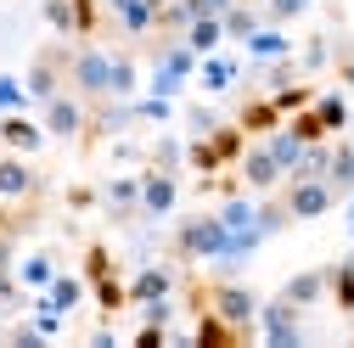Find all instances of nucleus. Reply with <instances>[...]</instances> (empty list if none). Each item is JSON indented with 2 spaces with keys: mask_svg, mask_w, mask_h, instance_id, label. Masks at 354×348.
<instances>
[{
  "mask_svg": "<svg viewBox=\"0 0 354 348\" xmlns=\"http://www.w3.org/2000/svg\"><path fill=\"white\" fill-rule=\"evenodd\" d=\"M231 231L219 213H192V220L174 225V258H186V264H214L219 253H225Z\"/></svg>",
  "mask_w": 354,
  "mask_h": 348,
  "instance_id": "nucleus-1",
  "label": "nucleus"
},
{
  "mask_svg": "<svg viewBox=\"0 0 354 348\" xmlns=\"http://www.w3.org/2000/svg\"><path fill=\"white\" fill-rule=\"evenodd\" d=\"M68 90L73 96H84V102H107L113 96V51H102V46H73V57H68Z\"/></svg>",
  "mask_w": 354,
  "mask_h": 348,
  "instance_id": "nucleus-2",
  "label": "nucleus"
},
{
  "mask_svg": "<svg viewBox=\"0 0 354 348\" xmlns=\"http://www.w3.org/2000/svg\"><path fill=\"white\" fill-rule=\"evenodd\" d=\"M208 303L242 331V342L259 337V303H264V298H259L253 287H242V281H231V276H219V281H208Z\"/></svg>",
  "mask_w": 354,
  "mask_h": 348,
  "instance_id": "nucleus-3",
  "label": "nucleus"
},
{
  "mask_svg": "<svg viewBox=\"0 0 354 348\" xmlns=\"http://www.w3.org/2000/svg\"><path fill=\"white\" fill-rule=\"evenodd\" d=\"M39 124H46V135H51V141H84L91 102L73 96V90H57L51 102H39Z\"/></svg>",
  "mask_w": 354,
  "mask_h": 348,
  "instance_id": "nucleus-4",
  "label": "nucleus"
},
{
  "mask_svg": "<svg viewBox=\"0 0 354 348\" xmlns=\"http://www.w3.org/2000/svg\"><path fill=\"white\" fill-rule=\"evenodd\" d=\"M259 337L270 342V348H298V342H304V309L287 303L281 292L264 298V303H259Z\"/></svg>",
  "mask_w": 354,
  "mask_h": 348,
  "instance_id": "nucleus-5",
  "label": "nucleus"
},
{
  "mask_svg": "<svg viewBox=\"0 0 354 348\" xmlns=\"http://www.w3.org/2000/svg\"><path fill=\"white\" fill-rule=\"evenodd\" d=\"M68 46H46V51H34V62H28V73H23V84H28V96L34 102H51L57 90H68Z\"/></svg>",
  "mask_w": 354,
  "mask_h": 348,
  "instance_id": "nucleus-6",
  "label": "nucleus"
},
{
  "mask_svg": "<svg viewBox=\"0 0 354 348\" xmlns=\"http://www.w3.org/2000/svg\"><path fill=\"white\" fill-rule=\"evenodd\" d=\"M281 202H287V213H292V225H304V220L332 213L337 191H332V180H281Z\"/></svg>",
  "mask_w": 354,
  "mask_h": 348,
  "instance_id": "nucleus-7",
  "label": "nucleus"
},
{
  "mask_svg": "<svg viewBox=\"0 0 354 348\" xmlns=\"http://www.w3.org/2000/svg\"><path fill=\"white\" fill-rule=\"evenodd\" d=\"M129 124H141V118H136V102H124V96L91 102V124H84V146H102V141L124 135Z\"/></svg>",
  "mask_w": 354,
  "mask_h": 348,
  "instance_id": "nucleus-8",
  "label": "nucleus"
},
{
  "mask_svg": "<svg viewBox=\"0 0 354 348\" xmlns=\"http://www.w3.org/2000/svg\"><path fill=\"white\" fill-rule=\"evenodd\" d=\"M39 191H46L39 168L23 152H0V202H34Z\"/></svg>",
  "mask_w": 354,
  "mask_h": 348,
  "instance_id": "nucleus-9",
  "label": "nucleus"
},
{
  "mask_svg": "<svg viewBox=\"0 0 354 348\" xmlns=\"http://www.w3.org/2000/svg\"><path fill=\"white\" fill-rule=\"evenodd\" d=\"M174 202H180V174L169 168H141V220H169Z\"/></svg>",
  "mask_w": 354,
  "mask_h": 348,
  "instance_id": "nucleus-10",
  "label": "nucleus"
},
{
  "mask_svg": "<svg viewBox=\"0 0 354 348\" xmlns=\"http://www.w3.org/2000/svg\"><path fill=\"white\" fill-rule=\"evenodd\" d=\"M236 174H242V186H248V191H259V197H264V191H276V186L287 180V168L276 163V152L264 146V141H259V146L248 141V152H242V163H236Z\"/></svg>",
  "mask_w": 354,
  "mask_h": 348,
  "instance_id": "nucleus-11",
  "label": "nucleus"
},
{
  "mask_svg": "<svg viewBox=\"0 0 354 348\" xmlns=\"http://www.w3.org/2000/svg\"><path fill=\"white\" fill-rule=\"evenodd\" d=\"M46 141H51V135H46V124H39V118H28V113H0V146H6V152L34 157Z\"/></svg>",
  "mask_w": 354,
  "mask_h": 348,
  "instance_id": "nucleus-12",
  "label": "nucleus"
},
{
  "mask_svg": "<svg viewBox=\"0 0 354 348\" xmlns=\"http://www.w3.org/2000/svg\"><path fill=\"white\" fill-rule=\"evenodd\" d=\"M102 208L107 220H141V174H113V180L102 186Z\"/></svg>",
  "mask_w": 354,
  "mask_h": 348,
  "instance_id": "nucleus-13",
  "label": "nucleus"
},
{
  "mask_svg": "<svg viewBox=\"0 0 354 348\" xmlns=\"http://www.w3.org/2000/svg\"><path fill=\"white\" fill-rule=\"evenodd\" d=\"M174 287H180V276H174L169 264H141L136 276H129V303H152V298H174Z\"/></svg>",
  "mask_w": 354,
  "mask_h": 348,
  "instance_id": "nucleus-14",
  "label": "nucleus"
},
{
  "mask_svg": "<svg viewBox=\"0 0 354 348\" xmlns=\"http://www.w3.org/2000/svg\"><path fill=\"white\" fill-rule=\"evenodd\" d=\"M236 124L248 129V135H270V129H281V107H276V96L264 90V96H248L242 107H236Z\"/></svg>",
  "mask_w": 354,
  "mask_h": 348,
  "instance_id": "nucleus-15",
  "label": "nucleus"
},
{
  "mask_svg": "<svg viewBox=\"0 0 354 348\" xmlns=\"http://www.w3.org/2000/svg\"><path fill=\"white\" fill-rule=\"evenodd\" d=\"M192 342H203V348H219V342H242V331L225 320V315H219L214 309V303H208V309H197L192 315Z\"/></svg>",
  "mask_w": 354,
  "mask_h": 348,
  "instance_id": "nucleus-16",
  "label": "nucleus"
},
{
  "mask_svg": "<svg viewBox=\"0 0 354 348\" xmlns=\"http://www.w3.org/2000/svg\"><path fill=\"white\" fill-rule=\"evenodd\" d=\"M242 79V62L236 57H219V51H208L203 62H197V84L208 96H219V90H231V84Z\"/></svg>",
  "mask_w": 354,
  "mask_h": 348,
  "instance_id": "nucleus-17",
  "label": "nucleus"
},
{
  "mask_svg": "<svg viewBox=\"0 0 354 348\" xmlns=\"http://www.w3.org/2000/svg\"><path fill=\"white\" fill-rule=\"evenodd\" d=\"M84 292H91V281H84V276H68V270H57V276H51V287H46V292H34V298L68 315V309H79V303H84Z\"/></svg>",
  "mask_w": 354,
  "mask_h": 348,
  "instance_id": "nucleus-18",
  "label": "nucleus"
},
{
  "mask_svg": "<svg viewBox=\"0 0 354 348\" xmlns=\"http://www.w3.org/2000/svg\"><path fill=\"white\" fill-rule=\"evenodd\" d=\"M248 57L253 62H276V57H292V34H281V23H264V28H253L248 39Z\"/></svg>",
  "mask_w": 354,
  "mask_h": 348,
  "instance_id": "nucleus-19",
  "label": "nucleus"
},
{
  "mask_svg": "<svg viewBox=\"0 0 354 348\" xmlns=\"http://www.w3.org/2000/svg\"><path fill=\"white\" fill-rule=\"evenodd\" d=\"M281 298H287V303H298V309H309V303H321V298H326V264L287 276V281H281Z\"/></svg>",
  "mask_w": 354,
  "mask_h": 348,
  "instance_id": "nucleus-20",
  "label": "nucleus"
},
{
  "mask_svg": "<svg viewBox=\"0 0 354 348\" xmlns=\"http://www.w3.org/2000/svg\"><path fill=\"white\" fill-rule=\"evenodd\" d=\"M326 180H332L337 202H348V197H354V141H348V135H343V141H332V168H326Z\"/></svg>",
  "mask_w": 354,
  "mask_h": 348,
  "instance_id": "nucleus-21",
  "label": "nucleus"
},
{
  "mask_svg": "<svg viewBox=\"0 0 354 348\" xmlns=\"http://www.w3.org/2000/svg\"><path fill=\"white\" fill-rule=\"evenodd\" d=\"M309 107H315V118H321L326 135H343V129H348V107H354V102H348L343 90H321Z\"/></svg>",
  "mask_w": 354,
  "mask_h": 348,
  "instance_id": "nucleus-22",
  "label": "nucleus"
},
{
  "mask_svg": "<svg viewBox=\"0 0 354 348\" xmlns=\"http://www.w3.org/2000/svg\"><path fill=\"white\" fill-rule=\"evenodd\" d=\"M326 298L337 303V315H354V264L348 258L326 264Z\"/></svg>",
  "mask_w": 354,
  "mask_h": 348,
  "instance_id": "nucleus-23",
  "label": "nucleus"
},
{
  "mask_svg": "<svg viewBox=\"0 0 354 348\" xmlns=\"http://www.w3.org/2000/svg\"><path fill=\"white\" fill-rule=\"evenodd\" d=\"M180 39H186L197 57H208V51H219V39H225V17H192V28Z\"/></svg>",
  "mask_w": 354,
  "mask_h": 348,
  "instance_id": "nucleus-24",
  "label": "nucleus"
},
{
  "mask_svg": "<svg viewBox=\"0 0 354 348\" xmlns=\"http://www.w3.org/2000/svg\"><path fill=\"white\" fill-rule=\"evenodd\" d=\"M264 146H270V152H276V163L292 174V168L304 163V146H309V141H298L292 129H287V118H281V129H270V135H264Z\"/></svg>",
  "mask_w": 354,
  "mask_h": 348,
  "instance_id": "nucleus-25",
  "label": "nucleus"
},
{
  "mask_svg": "<svg viewBox=\"0 0 354 348\" xmlns=\"http://www.w3.org/2000/svg\"><path fill=\"white\" fill-rule=\"evenodd\" d=\"M51 276H57V253H28L23 264H17V281H23L28 292H46Z\"/></svg>",
  "mask_w": 354,
  "mask_h": 348,
  "instance_id": "nucleus-26",
  "label": "nucleus"
},
{
  "mask_svg": "<svg viewBox=\"0 0 354 348\" xmlns=\"http://www.w3.org/2000/svg\"><path fill=\"white\" fill-rule=\"evenodd\" d=\"M91 298H96V309H102V315H118V309H129V281L102 276V281H91Z\"/></svg>",
  "mask_w": 354,
  "mask_h": 348,
  "instance_id": "nucleus-27",
  "label": "nucleus"
},
{
  "mask_svg": "<svg viewBox=\"0 0 354 348\" xmlns=\"http://www.w3.org/2000/svg\"><path fill=\"white\" fill-rule=\"evenodd\" d=\"M214 213L225 220V231H248V225H259V202H248V197H236V191H231L225 202H219Z\"/></svg>",
  "mask_w": 354,
  "mask_h": 348,
  "instance_id": "nucleus-28",
  "label": "nucleus"
},
{
  "mask_svg": "<svg viewBox=\"0 0 354 348\" xmlns=\"http://www.w3.org/2000/svg\"><path fill=\"white\" fill-rule=\"evenodd\" d=\"M186 163H192V168L203 174V180H208V174H219V168H225V157L214 152V141H208V135H192V141H186Z\"/></svg>",
  "mask_w": 354,
  "mask_h": 348,
  "instance_id": "nucleus-29",
  "label": "nucleus"
},
{
  "mask_svg": "<svg viewBox=\"0 0 354 348\" xmlns=\"http://www.w3.org/2000/svg\"><path fill=\"white\" fill-rule=\"evenodd\" d=\"M28 303H34V298H28V287H23V281H17V270L6 264V270H0V315H17V309H28Z\"/></svg>",
  "mask_w": 354,
  "mask_h": 348,
  "instance_id": "nucleus-30",
  "label": "nucleus"
},
{
  "mask_svg": "<svg viewBox=\"0 0 354 348\" xmlns=\"http://www.w3.org/2000/svg\"><path fill=\"white\" fill-rule=\"evenodd\" d=\"M136 84H141V68H136V57L129 51H113V96H136Z\"/></svg>",
  "mask_w": 354,
  "mask_h": 348,
  "instance_id": "nucleus-31",
  "label": "nucleus"
},
{
  "mask_svg": "<svg viewBox=\"0 0 354 348\" xmlns=\"http://www.w3.org/2000/svg\"><path fill=\"white\" fill-rule=\"evenodd\" d=\"M253 28H264V12H253V6H242V0H236V6L225 12V39H236V46H242Z\"/></svg>",
  "mask_w": 354,
  "mask_h": 348,
  "instance_id": "nucleus-32",
  "label": "nucleus"
},
{
  "mask_svg": "<svg viewBox=\"0 0 354 348\" xmlns=\"http://www.w3.org/2000/svg\"><path fill=\"white\" fill-rule=\"evenodd\" d=\"M147 163H152V168H169V174H180V163H186V141H174V135H163V141H152V152H147Z\"/></svg>",
  "mask_w": 354,
  "mask_h": 348,
  "instance_id": "nucleus-33",
  "label": "nucleus"
},
{
  "mask_svg": "<svg viewBox=\"0 0 354 348\" xmlns=\"http://www.w3.org/2000/svg\"><path fill=\"white\" fill-rule=\"evenodd\" d=\"M34 96H28V84L17 73H0V113H28Z\"/></svg>",
  "mask_w": 354,
  "mask_h": 348,
  "instance_id": "nucleus-34",
  "label": "nucleus"
},
{
  "mask_svg": "<svg viewBox=\"0 0 354 348\" xmlns=\"http://www.w3.org/2000/svg\"><path fill=\"white\" fill-rule=\"evenodd\" d=\"M270 96H276V107H281V118H287V113L309 107V102H315L321 90H315V84H304V79H292V84H281V90H270Z\"/></svg>",
  "mask_w": 354,
  "mask_h": 348,
  "instance_id": "nucleus-35",
  "label": "nucleus"
},
{
  "mask_svg": "<svg viewBox=\"0 0 354 348\" xmlns=\"http://www.w3.org/2000/svg\"><path fill=\"white\" fill-rule=\"evenodd\" d=\"M39 12H46V23H51L62 39H79V23H73V0H39Z\"/></svg>",
  "mask_w": 354,
  "mask_h": 348,
  "instance_id": "nucleus-36",
  "label": "nucleus"
},
{
  "mask_svg": "<svg viewBox=\"0 0 354 348\" xmlns=\"http://www.w3.org/2000/svg\"><path fill=\"white\" fill-rule=\"evenodd\" d=\"M136 118H141V124H169V118H174V96H152V90H147V96L136 102Z\"/></svg>",
  "mask_w": 354,
  "mask_h": 348,
  "instance_id": "nucleus-37",
  "label": "nucleus"
},
{
  "mask_svg": "<svg viewBox=\"0 0 354 348\" xmlns=\"http://www.w3.org/2000/svg\"><path fill=\"white\" fill-rule=\"evenodd\" d=\"M287 129H292L298 141H326V129H321L315 107H298V113H287Z\"/></svg>",
  "mask_w": 354,
  "mask_h": 348,
  "instance_id": "nucleus-38",
  "label": "nucleus"
},
{
  "mask_svg": "<svg viewBox=\"0 0 354 348\" xmlns=\"http://www.w3.org/2000/svg\"><path fill=\"white\" fill-rule=\"evenodd\" d=\"M309 12V0H264V23H298Z\"/></svg>",
  "mask_w": 354,
  "mask_h": 348,
  "instance_id": "nucleus-39",
  "label": "nucleus"
},
{
  "mask_svg": "<svg viewBox=\"0 0 354 348\" xmlns=\"http://www.w3.org/2000/svg\"><path fill=\"white\" fill-rule=\"evenodd\" d=\"M73 23H79V39H91L102 28V0H73Z\"/></svg>",
  "mask_w": 354,
  "mask_h": 348,
  "instance_id": "nucleus-40",
  "label": "nucleus"
},
{
  "mask_svg": "<svg viewBox=\"0 0 354 348\" xmlns=\"http://www.w3.org/2000/svg\"><path fill=\"white\" fill-rule=\"evenodd\" d=\"M147 90H152V96H180V90H186V79H180V73H169V68H158V62H152V73H147Z\"/></svg>",
  "mask_w": 354,
  "mask_h": 348,
  "instance_id": "nucleus-41",
  "label": "nucleus"
},
{
  "mask_svg": "<svg viewBox=\"0 0 354 348\" xmlns=\"http://www.w3.org/2000/svg\"><path fill=\"white\" fill-rule=\"evenodd\" d=\"M102 276H113V253L102 242H91L84 247V281H102Z\"/></svg>",
  "mask_w": 354,
  "mask_h": 348,
  "instance_id": "nucleus-42",
  "label": "nucleus"
},
{
  "mask_svg": "<svg viewBox=\"0 0 354 348\" xmlns=\"http://www.w3.org/2000/svg\"><path fill=\"white\" fill-rule=\"evenodd\" d=\"M186 129H192V135H214V129H219V118H214V107H186Z\"/></svg>",
  "mask_w": 354,
  "mask_h": 348,
  "instance_id": "nucleus-43",
  "label": "nucleus"
},
{
  "mask_svg": "<svg viewBox=\"0 0 354 348\" xmlns=\"http://www.w3.org/2000/svg\"><path fill=\"white\" fill-rule=\"evenodd\" d=\"M332 68H337V79L354 90V39H337V51H332Z\"/></svg>",
  "mask_w": 354,
  "mask_h": 348,
  "instance_id": "nucleus-44",
  "label": "nucleus"
},
{
  "mask_svg": "<svg viewBox=\"0 0 354 348\" xmlns=\"http://www.w3.org/2000/svg\"><path fill=\"white\" fill-rule=\"evenodd\" d=\"M136 309H141V320L169 326V320H174V298H152V303H136Z\"/></svg>",
  "mask_w": 354,
  "mask_h": 348,
  "instance_id": "nucleus-45",
  "label": "nucleus"
},
{
  "mask_svg": "<svg viewBox=\"0 0 354 348\" xmlns=\"http://www.w3.org/2000/svg\"><path fill=\"white\" fill-rule=\"evenodd\" d=\"M169 342V326H152V320H141V331H136V348H163Z\"/></svg>",
  "mask_w": 354,
  "mask_h": 348,
  "instance_id": "nucleus-46",
  "label": "nucleus"
},
{
  "mask_svg": "<svg viewBox=\"0 0 354 348\" xmlns=\"http://www.w3.org/2000/svg\"><path fill=\"white\" fill-rule=\"evenodd\" d=\"M102 202V186H73L68 191V208H96Z\"/></svg>",
  "mask_w": 354,
  "mask_h": 348,
  "instance_id": "nucleus-47",
  "label": "nucleus"
},
{
  "mask_svg": "<svg viewBox=\"0 0 354 348\" xmlns=\"http://www.w3.org/2000/svg\"><path fill=\"white\" fill-rule=\"evenodd\" d=\"M326 57H332V51H326V39L315 34V39H309V46H304V68H309V73H315V68H321Z\"/></svg>",
  "mask_w": 354,
  "mask_h": 348,
  "instance_id": "nucleus-48",
  "label": "nucleus"
},
{
  "mask_svg": "<svg viewBox=\"0 0 354 348\" xmlns=\"http://www.w3.org/2000/svg\"><path fill=\"white\" fill-rule=\"evenodd\" d=\"M231 6H236V0H192V12H197V17H225Z\"/></svg>",
  "mask_w": 354,
  "mask_h": 348,
  "instance_id": "nucleus-49",
  "label": "nucleus"
},
{
  "mask_svg": "<svg viewBox=\"0 0 354 348\" xmlns=\"http://www.w3.org/2000/svg\"><path fill=\"white\" fill-rule=\"evenodd\" d=\"M12 264V236H0V270Z\"/></svg>",
  "mask_w": 354,
  "mask_h": 348,
  "instance_id": "nucleus-50",
  "label": "nucleus"
},
{
  "mask_svg": "<svg viewBox=\"0 0 354 348\" xmlns=\"http://www.w3.org/2000/svg\"><path fill=\"white\" fill-rule=\"evenodd\" d=\"M343 225H348V236H354V197H348V208H343Z\"/></svg>",
  "mask_w": 354,
  "mask_h": 348,
  "instance_id": "nucleus-51",
  "label": "nucleus"
},
{
  "mask_svg": "<svg viewBox=\"0 0 354 348\" xmlns=\"http://www.w3.org/2000/svg\"><path fill=\"white\" fill-rule=\"evenodd\" d=\"M348 135H354V107H348Z\"/></svg>",
  "mask_w": 354,
  "mask_h": 348,
  "instance_id": "nucleus-52",
  "label": "nucleus"
},
{
  "mask_svg": "<svg viewBox=\"0 0 354 348\" xmlns=\"http://www.w3.org/2000/svg\"><path fill=\"white\" fill-rule=\"evenodd\" d=\"M348 264H354V247H348Z\"/></svg>",
  "mask_w": 354,
  "mask_h": 348,
  "instance_id": "nucleus-53",
  "label": "nucleus"
},
{
  "mask_svg": "<svg viewBox=\"0 0 354 348\" xmlns=\"http://www.w3.org/2000/svg\"><path fill=\"white\" fill-rule=\"evenodd\" d=\"M309 6H315V0H309Z\"/></svg>",
  "mask_w": 354,
  "mask_h": 348,
  "instance_id": "nucleus-54",
  "label": "nucleus"
},
{
  "mask_svg": "<svg viewBox=\"0 0 354 348\" xmlns=\"http://www.w3.org/2000/svg\"><path fill=\"white\" fill-rule=\"evenodd\" d=\"M348 141H354V135H348Z\"/></svg>",
  "mask_w": 354,
  "mask_h": 348,
  "instance_id": "nucleus-55",
  "label": "nucleus"
}]
</instances>
